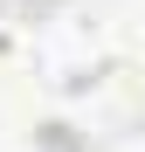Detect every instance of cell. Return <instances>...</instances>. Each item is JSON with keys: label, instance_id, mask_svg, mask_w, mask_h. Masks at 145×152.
<instances>
[{"label": "cell", "instance_id": "obj_1", "mask_svg": "<svg viewBox=\"0 0 145 152\" xmlns=\"http://www.w3.org/2000/svg\"><path fill=\"white\" fill-rule=\"evenodd\" d=\"M14 56H21V14L0 0V62H14Z\"/></svg>", "mask_w": 145, "mask_h": 152}]
</instances>
